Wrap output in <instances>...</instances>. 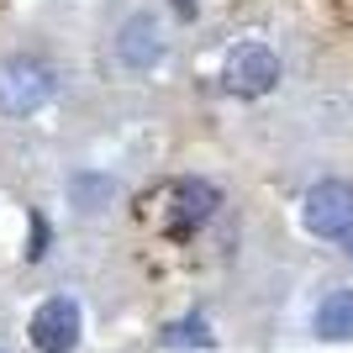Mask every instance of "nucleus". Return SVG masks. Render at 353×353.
Here are the masks:
<instances>
[{"label": "nucleus", "mask_w": 353, "mask_h": 353, "mask_svg": "<svg viewBox=\"0 0 353 353\" xmlns=\"http://www.w3.org/2000/svg\"><path fill=\"white\" fill-rule=\"evenodd\" d=\"M43 248H48V221L32 216V248H27V253H32V259H43Z\"/></svg>", "instance_id": "9"}, {"label": "nucleus", "mask_w": 353, "mask_h": 353, "mask_svg": "<svg viewBox=\"0 0 353 353\" xmlns=\"http://www.w3.org/2000/svg\"><path fill=\"white\" fill-rule=\"evenodd\" d=\"M163 343H201V348H206V343H211V332H206V322L195 316V322H174Z\"/></svg>", "instance_id": "8"}, {"label": "nucleus", "mask_w": 353, "mask_h": 353, "mask_svg": "<svg viewBox=\"0 0 353 353\" xmlns=\"http://www.w3.org/2000/svg\"><path fill=\"white\" fill-rule=\"evenodd\" d=\"M27 332H32V348L37 353H69L79 343V301H69V295L43 301V306L32 311Z\"/></svg>", "instance_id": "4"}, {"label": "nucleus", "mask_w": 353, "mask_h": 353, "mask_svg": "<svg viewBox=\"0 0 353 353\" xmlns=\"http://www.w3.org/2000/svg\"><path fill=\"white\" fill-rule=\"evenodd\" d=\"M174 11L179 16H195V0H174Z\"/></svg>", "instance_id": "10"}, {"label": "nucleus", "mask_w": 353, "mask_h": 353, "mask_svg": "<svg viewBox=\"0 0 353 353\" xmlns=\"http://www.w3.org/2000/svg\"><path fill=\"white\" fill-rule=\"evenodd\" d=\"M216 185H206V179H179L174 185V237H190L201 221H211V211H216Z\"/></svg>", "instance_id": "5"}, {"label": "nucleus", "mask_w": 353, "mask_h": 353, "mask_svg": "<svg viewBox=\"0 0 353 353\" xmlns=\"http://www.w3.org/2000/svg\"><path fill=\"white\" fill-rule=\"evenodd\" d=\"M117 53H121L127 69H153V63L163 59V37H159V27H153V16H132V21L121 27Z\"/></svg>", "instance_id": "6"}, {"label": "nucleus", "mask_w": 353, "mask_h": 353, "mask_svg": "<svg viewBox=\"0 0 353 353\" xmlns=\"http://www.w3.org/2000/svg\"><path fill=\"white\" fill-rule=\"evenodd\" d=\"M221 79H227V90L232 95H269V90L280 85V59L269 53L264 43H243L227 53V69H221Z\"/></svg>", "instance_id": "3"}, {"label": "nucleus", "mask_w": 353, "mask_h": 353, "mask_svg": "<svg viewBox=\"0 0 353 353\" xmlns=\"http://www.w3.org/2000/svg\"><path fill=\"white\" fill-rule=\"evenodd\" d=\"M343 243H348V253H353V232H348V237H343Z\"/></svg>", "instance_id": "11"}, {"label": "nucleus", "mask_w": 353, "mask_h": 353, "mask_svg": "<svg viewBox=\"0 0 353 353\" xmlns=\"http://www.w3.org/2000/svg\"><path fill=\"white\" fill-rule=\"evenodd\" d=\"M301 221L316 237H348L353 232V185L348 179H322L301 201Z\"/></svg>", "instance_id": "2"}, {"label": "nucleus", "mask_w": 353, "mask_h": 353, "mask_svg": "<svg viewBox=\"0 0 353 353\" xmlns=\"http://www.w3.org/2000/svg\"><path fill=\"white\" fill-rule=\"evenodd\" d=\"M311 327H316V338H327V343H348L353 338V290H332L322 306H316Z\"/></svg>", "instance_id": "7"}, {"label": "nucleus", "mask_w": 353, "mask_h": 353, "mask_svg": "<svg viewBox=\"0 0 353 353\" xmlns=\"http://www.w3.org/2000/svg\"><path fill=\"white\" fill-rule=\"evenodd\" d=\"M53 95V69L43 59H32V53H16V59L0 63V111H11V117H27L37 105H48Z\"/></svg>", "instance_id": "1"}]
</instances>
